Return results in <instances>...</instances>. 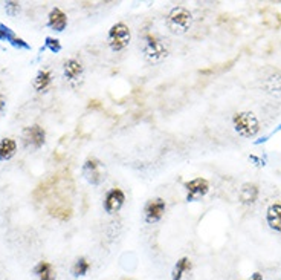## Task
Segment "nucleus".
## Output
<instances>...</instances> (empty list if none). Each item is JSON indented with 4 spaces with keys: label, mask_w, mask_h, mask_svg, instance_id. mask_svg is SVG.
Masks as SVG:
<instances>
[{
    "label": "nucleus",
    "mask_w": 281,
    "mask_h": 280,
    "mask_svg": "<svg viewBox=\"0 0 281 280\" xmlns=\"http://www.w3.org/2000/svg\"><path fill=\"white\" fill-rule=\"evenodd\" d=\"M132 40V32H130V28L119 22V23H115L110 31H109V45L112 48V51L118 52V51H123L129 46Z\"/></svg>",
    "instance_id": "obj_3"
},
{
    "label": "nucleus",
    "mask_w": 281,
    "mask_h": 280,
    "mask_svg": "<svg viewBox=\"0 0 281 280\" xmlns=\"http://www.w3.org/2000/svg\"><path fill=\"white\" fill-rule=\"evenodd\" d=\"M142 51L145 54V57L151 62H159V60H162L167 57V48L165 45L162 43V40H160L157 35L151 34V32H145L144 34V45H142Z\"/></svg>",
    "instance_id": "obj_4"
},
{
    "label": "nucleus",
    "mask_w": 281,
    "mask_h": 280,
    "mask_svg": "<svg viewBox=\"0 0 281 280\" xmlns=\"http://www.w3.org/2000/svg\"><path fill=\"white\" fill-rule=\"evenodd\" d=\"M46 132L40 126H31L23 130V144L31 149H40L45 144Z\"/></svg>",
    "instance_id": "obj_6"
},
{
    "label": "nucleus",
    "mask_w": 281,
    "mask_h": 280,
    "mask_svg": "<svg viewBox=\"0 0 281 280\" xmlns=\"http://www.w3.org/2000/svg\"><path fill=\"white\" fill-rule=\"evenodd\" d=\"M17 152V143L11 138H3L0 141V161H8Z\"/></svg>",
    "instance_id": "obj_14"
},
{
    "label": "nucleus",
    "mask_w": 281,
    "mask_h": 280,
    "mask_svg": "<svg viewBox=\"0 0 281 280\" xmlns=\"http://www.w3.org/2000/svg\"><path fill=\"white\" fill-rule=\"evenodd\" d=\"M165 201L162 197H154L151 201L147 202L145 208H144V216H145V221L148 224H153V222H157L162 214L165 213Z\"/></svg>",
    "instance_id": "obj_8"
},
{
    "label": "nucleus",
    "mask_w": 281,
    "mask_h": 280,
    "mask_svg": "<svg viewBox=\"0 0 281 280\" xmlns=\"http://www.w3.org/2000/svg\"><path fill=\"white\" fill-rule=\"evenodd\" d=\"M240 201H242L243 204H254L257 201V197H258V187L255 184H243L242 188H240Z\"/></svg>",
    "instance_id": "obj_13"
},
{
    "label": "nucleus",
    "mask_w": 281,
    "mask_h": 280,
    "mask_svg": "<svg viewBox=\"0 0 281 280\" xmlns=\"http://www.w3.org/2000/svg\"><path fill=\"white\" fill-rule=\"evenodd\" d=\"M83 172H84L86 179L93 186L101 184V181L104 179V173H106L103 163L99 161V159H96V158H87L86 159Z\"/></svg>",
    "instance_id": "obj_5"
},
{
    "label": "nucleus",
    "mask_w": 281,
    "mask_h": 280,
    "mask_svg": "<svg viewBox=\"0 0 281 280\" xmlns=\"http://www.w3.org/2000/svg\"><path fill=\"white\" fill-rule=\"evenodd\" d=\"M5 96L2 95V93H0V112H2L3 110V107H5Z\"/></svg>",
    "instance_id": "obj_24"
},
{
    "label": "nucleus",
    "mask_w": 281,
    "mask_h": 280,
    "mask_svg": "<svg viewBox=\"0 0 281 280\" xmlns=\"http://www.w3.org/2000/svg\"><path fill=\"white\" fill-rule=\"evenodd\" d=\"M48 211L52 217H57V219H60V221H69L70 216H72L70 207H68L66 204H58V202L51 205L48 208Z\"/></svg>",
    "instance_id": "obj_15"
},
{
    "label": "nucleus",
    "mask_w": 281,
    "mask_h": 280,
    "mask_svg": "<svg viewBox=\"0 0 281 280\" xmlns=\"http://www.w3.org/2000/svg\"><path fill=\"white\" fill-rule=\"evenodd\" d=\"M246 280H263V277H262V274L260 273H254L249 279H246Z\"/></svg>",
    "instance_id": "obj_23"
},
{
    "label": "nucleus",
    "mask_w": 281,
    "mask_h": 280,
    "mask_svg": "<svg viewBox=\"0 0 281 280\" xmlns=\"http://www.w3.org/2000/svg\"><path fill=\"white\" fill-rule=\"evenodd\" d=\"M51 72L48 69H42L38 71L37 77H35V82H34V88L38 91V92H43L49 85H51Z\"/></svg>",
    "instance_id": "obj_19"
},
{
    "label": "nucleus",
    "mask_w": 281,
    "mask_h": 280,
    "mask_svg": "<svg viewBox=\"0 0 281 280\" xmlns=\"http://www.w3.org/2000/svg\"><path fill=\"white\" fill-rule=\"evenodd\" d=\"M185 188L188 191L187 199L188 201H194V197L205 196L210 191V183L205 178H196V179H191V181L185 183Z\"/></svg>",
    "instance_id": "obj_9"
},
{
    "label": "nucleus",
    "mask_w": 281,
    "mask_h": 280,
    "mask_svg": "<svg viewBox=\"0 0 281 280\" xmlns=\"http://www.w3.org/2000/svg\"><path fill=\"white\" fill-rule=\"evenodd\" d=\"M83 74V65L75 58H70L65 63V75L68 80H76Z\"/></svg>",
    "instance_id": "obj_16"
},
{
    "label": "nucleus",
    "mask_w": 281,
    "mask_h": 280,
    "mask_svg": "<svg viewBox=\"0 0 281 280\" xmlns=\"http://www.w3.org/2000/svg\"><path fill=\"white\" fill-rule=\"evenodd\" d=\"M266 221H268V225L274 231H280L281 233V204H272L268 208Z\"/></svg>",
    "instance_id": "obj_12"
},
{
    "label": "nucleus",
    "mask_w": 281,
    "mask_h": 280,
    "mask_svg": "<svg viewBox=\"0 0 281 280\" xmlns=\"http://www.w3.org/2000/svg\"><path fill=\"white\" fill-rule=\"evenodd\" d=\"M89 270H90V264L87 262V259H84V257H79L78 261L73 264V267H72V273L76 277L84 276Z\"/></svg>",
    "instance_id": "obj_20"
},
{
    "label": "nucleus",
    "mask_w": 281,
    "mask_h": 280,
    "mask_svg": "<svg viewBox=\"0 0 281 280\" xmlns=\"http://www.w3.org/2000/svg\"><path fill=\"white\" fill-rule=\"evenodd\" d=\"M124 202H126V193L118 187L110 188L106 193V197H104V210L110 214L116 213V211L121 210Z\"/></svg>",
    "instance_id": "obj_7"
},
{
    "label": "nucleus",
    "mask_w": 281,
    "mask_h": 280,
    "mask_svg": "<svg viewBox=\"0 0 281 280\" xmlns=\"http://www.w3.org/2000/svg\"><path fill=\"white\" fill-rule=\"evenodd\" d=\"M191 270V261L188 257H182V259H179L177 264L174 265L173 268V273H171V280H182L184 274L187 271Z\"/></svg>",
    "instance_id": "obj_17"
},
{
    "label": "nucleus",
    "mask_w": 281,
    "mask_h": 280,
    "mask_svg": "<svg viewBox=\"0 0 281 280\" xmlns=\"http://www.w3.org/2000/svg\"><path fill=\"white\" fill-rule=\"evenodd\" d=\"M45 48L49 49L51 52L57 54L62 51V45H60V42L57 38H52V37H46V42H45Z\"/></svg>",
    "instance_id": "obj_21"
},
{
    "label": "nucleus",
    "mask_w": 281,
    "mask_h": 280,
    "mask_svg": "<svg viewBox=\"0 0 281 280\" xmlns=\"http://www.w3.org/2000/svg\"><path fill=\"white\" fill-rule=\"evenodd\" d=\"M0 40H6V42H9L14 48H18V49H29V45L25 42V40L15 35L14 31L3 23H0Z\"/></svg>",
    "instance_id": "obj_10"
},
{
    "label": "nucleus",
    "mask_w": 281,
    "mask_h": 280,
    "mask_svg": "<svg viewBox=\"0 0 281 280\" xmlns=\"http://www.w3.org/2000/svg\"><path fill=\"white\" fill-rule=\"evenodd\" d=\"M193 15L184 6H176L170 11L167 17V26L173 34H184L191 26Z\"/></svg>",
    "instance_id": "obj_2"
},
{
    "label": "nucleus",
    "mask_w": 281,
    "mask_h": 280,
    "mask_svg": "<svg viewBox=\"0 0 281 280\" xmlns=\"http://www.w3.org/2000/svg\"><path fill=\"white\" fill-rule=\"evenodd\" d=\"M5 9H6L8 14L15 15L20 9V3L18 2H5Z\"/></svg>",
    "instance_id": "obj_22"
},
{
    "label": "nucleus",
    "mask_w": 281,
    "mask_h": 280,
    "mask_svg": "<svg viewBox=\"0 0 281 280\" xmlns=\"http://www.w3.org/2000/svg\"><path fill=\"white\" fill-rule=\"evenodd\" d=\"M49 26L54 29V31H58V32H62L66 29L68 26V17L66 14L60 9V8H54L49 14Z\"/></svg>",
    "instance_id": "obj_11"
},
{
    "label": "nucleus",
    "mask_w": 281,
    "mask_h": 280,
    "mask_svg": "<svg viewBox=\"0 0 281 280\" xmlns=\"http://www.w3.org/2000/svg\"><path fill=\"white\" fill-rule=\"evenodd\" d=\"M234 129L245 138H254L260 132V123L252 112H238L232 118Z\"/></svg>",
    "instance_id": "obj_1"
},
{
    "label": "nucleus",
    "mask_w": 281,
    "mask_h": 280,
    "mask_svg": "<svg viewBox=\"0 0 281 280\" xmlns=\"http://www.w3.org/2000/svg\"><path fill=\"white\" fill-rule=\"evenodd\" d=\"M34 273L37 274L38 280H55V271L49 262H40L34 268Z\"/></svg>",
    "instance_id": "obj_18"
}]
</instances>
